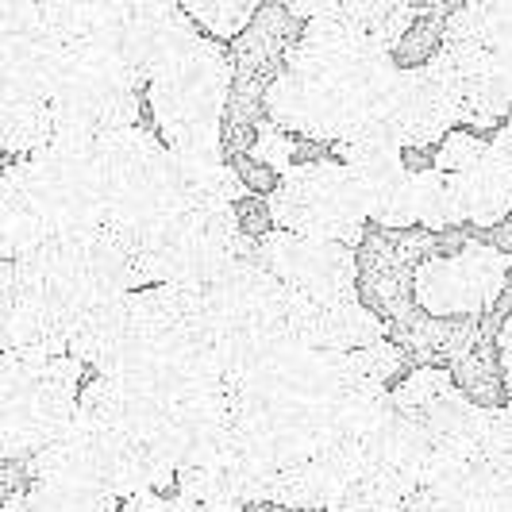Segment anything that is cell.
Here are the masks:
<instances>
[{"label": "cell", "mask_w": 512, "mask_h": 512, "mask_svg": "<svg viewBox=\"0 0 512 512\" xmlns=\"http://www.w3.org/2000/svg\"><path fill=\"white\" fill-rule=\"evenodd\" d=\"M139 289H147V278L128 243L108 228L58 235L24 258H4L0 351L74 355L93 370Z\"/></svg>", "instance_id": "6da1fadb"}, {"label": "cell", "mask_w": 512, "mask_h": 512, "mask_svg": "<svg viewBox=\"0 0 512 512\" xmlns=\"http://www.w3.org/2000/svg\"><path fill=\"white\" fill-rule=\"evenodd\" d=\"M228 389L239 432L278 470L328 447H351L393 393L366 378L351 351H324L297 339H285Z\"/></svg>", "instance_id": "7a4b0ae2"}, {"label": "cell", "mask_w": 512, "mask_h": 512, "mask_svg": "<svg viewBox=\"0 0 512 512\" xmlns=\"http://www.w3.org/2000/svg\"><path fill=\"white\" fill-rule=\"evenodd\" d=\"M397 74L393 51L343 20L305 24L282 74L266 89L270 120L312 143H359L385 135V93ZM397 143V139H393Z\"/></svg>", "instance_id": "3957f363"}, {"label": "cell", "mask_w": 512, "mask_h": 512, "mask_svg": "<svg viewBox=\"0 0 512 512\" xmlns=\"http://www.w3.org/2000/svg\"><path fill=\"white\" fill-rule=\"evenodd\" d=\"M93 374L166 405L228 389L201 297L185 285H147L131 293L124 324Z\"/></svg>", "instance_id": "277c9868"}, {"label": "cell", "mask_w": 512, "mask_h": 512, "mask_svg": "<svg viewBox=\"0 0 512 512\" xmlns=\"http://www.w3.org/2000/svg\"><path fill=\"white\" fill-rule=\"evenodd\" d=\"M104 228L97 143L54 139L8 162L0 178V258H24L58 235Z\"/></svg>", "instance_id": "5b68a950"}, {"label": "cell", "mask_w": 512, "mask_h": 512, "mask_svg": "<svg viewBox=\"0 0 512 512\" xmlns=\"http://www.w3.org/2000/svg\"><path fill=\"white\" fill-rule=\"evenodd\" d=\"M197 297L228 385L255 370L262 359H270L289 339L293 293L258 262L255 251L235 258L228 270H220L212 282L197 289Z\"/></svg>", "instance_id": "8992f818"}, {"label": "cell", "mask_w": 512, "mask_h": 512, "mask_svg": "<svg viewBox=\"0 0 512 512\" xmlns=\"http://www.w3.org/2000/svg\"><path fill=\"white\" fill-rule=\"evenodd\" d=\"M124 243L147 285L201 289L239 255H247L255 239L243 231L239 205L178 201Z\"/></svg>", "instance_id": "52a82bcc"}, {"label": "cell", "mask_w": 512, "mask_h": 512, "mask_svg": "<svg viewBox=\"0 0 512 512\" xmlns=\"http://www.w3.org/2000/svg\"><path fill=\"white\" fill-rule=\"evenodd\" d=\"M85 362L0 351V455L31 462L74 424Z\"/></svg>", "instance_id": "ba28073f"}, {"label": "cell", "mask_w": 512, "mask_h": 512, "mask_svg": "<svg viewBox=\"0 0 512 512\" xmlns=\"http://www.w3.org/2000/svg\"><path fill=\"white\" fill-rule=\"evenodd\" d=\"M35 478H62L77 486L104 489L120 501L174 486V470L154 447L139 443L124 428L77 409L74 424L31 459Z\"/></svg>", "instance_id": "9c48e42d"}, {"label": "cell", "mask_w": 512, "mask_h": 512, "mask_svg": "<svg viewBox=\"0 0 512 512\" xmlns=\"http://www.w3.org/2000/svg\"><path fill=\"white\" fill-rule=\"evenodd\" d=\"M439 54L459 77L474 128L512 120V0H466L447 16Z\"/></svg>", "instance_id": "30bf717a"}, {"label": "cell", "mask_w": 512, "mask_h": 512, "mask_svg": "<svg viewBox=\"0 0 512 512\" xmlns=\"http://www.w3.org/2000/svg\"><path fill=\"white\" fill-rule=\"evenodd\" d=\"M139 77L112 54L74 47L51 89L54 139L101 143L139 124Z\"/></svg>", "instance_id": "8fae6325"}, {"label": "cell", "mask_w": 512, "mask_h": 512, "mask_svg": "<svg viewBox=\"0 0 512 512\" xmlns=\"http://www.w3.org/2000/svg\"><path fill=\"white\" fill-rule=\"evenodd\" d=\"M235 62L216 39H197L147 85L154 124L166 143L216 139L224 135V112L231 108Z\"/></svg>", "instance_id": "7c38bea8"}, {"label": "cell", "mask_w": 512, "mask_h": 512, "mask_svg": "<svg viewBox=\"0 0 512 512\" xmlns=\"http://www.w3.org/2000/svg\"><path fill=\"white\" fill-rule=\"evenodd\" d=\"M104 178V228L131 239L154 224L170 205H178V185L170 166V147L147 128L116 131L97 143Z\"/></svg>", "instance_id": "4fadbf2b"}, {"label": "cell", "mask_w": 512, "mask_h": 512, "mask_svg": "<svg viewBox=\"0 0 512 512\" xmlns=\"http://www.w3.org/2000/svg\"><path fill=\"white\" fill-rule=\"evenodd\" d=\"M270 216L274 228L335 239L347 247H362L370 231V212L362 205V193L343 158H312L293 166L274 185Z\"/></svg>", "instance_id": "5bb4252c"}, {"label": "cell", "mask_w": 512, "mask_h": 512, "mask_svg": "<svg viewBox=\"0 0 512 512\" xmlns=\"http://www.w3.org/2000/svg\"><path fill=\"white\" fill-rule=\"evenodd\" d=\"M432 166L447 178L466 224L501 228L512 216V120L493 139L451 131Z\"/></svg>", "instance_id": "9a60e30c"}, {"label": "cell", "mask_w": 512, "mask_h": 512, "mask_svg": "<svg viewBox=\"0 0 512 512\" xmlns=\"http://www.w3.org/2000/svg\"><path fill=\"white\" fill-rule=\"evenodd\" d=\"M466 120V97L451 62L436 54L424 66H397L385 93V135L405 151L443 143L455 124Z\"/></svg>", "instance_id": "2e32d148"}, {"label": "cell", "mask_w": 512, "mask_h": 512, "mask_svg": "<svg viewBox=\"0 0 512 512\" xmlns=\"http://www.w3.org/2000/svg\"><path fill=\"white\" fill-rule=\"evenodd\" d=\"M509 258L482 243H466L447 258L428 255L416 266L412 297L432 320L439 316H478L489 308L509 278Z\"/></svg>", "instance_id": "e0dca14e"}, {"label": "cell", "mask_w": 512, "mask_h": 512, "mask_svg": "<svg viewBox=\"0 0 512 512\" xmlns=\"http://www.w3.org/2000/svg\"><path fill=\"white\" fill-rule=\"evenodd\" d=\"M255 258L297 297H339L359 285V247L274 228L255 239Z\"/></svg>", "instance_id": "ac0fdd59"}, {"label": "cell", "mask_w": 512, "mask_h": 512, "mask_svg": "<svg viewBox=\"0 0 512 512\" xmlns=\"http://www.w3.org/2000/svg\"><path fill=\"white\" fill-rule=\"evenodd\" d=\"M351 178L359 185L370 224L385 231L416 228V170L405 162V147L393 139H359L339 147Z\"/></svg>", "instance_id": "d6986e66"}, {"label": "cell", "mask_w": 512, "mask_h": 512, "mask_svg": "<svg viewBox=\"0 0 512 512\" xmlns=\"http://www.w3.org/2000/svg\"><path fill=\"white\" fill-rule=\"evenodd\" d=\"M385 335V320L359 293L297 297L289 305V339L324 351H362Z\"/></svg>", "instance_id": "ffe728a7"}, {"label": "cell", "mask_w": 512, "mask_h": 512, "mask_svg": "<svg viewBox=\"0 0 512 512\" xmlns=\"http://www.w3.org/2000/svg\"><path fill=\"white\" fill-rule=\"evenodd\" d=\"M355 478H359L355 455L347 447H328L278 470L274 505H285L293 512H328Z\"/></svg>", "instance_id": "44dd1931"}, {"label": "cell", "mask_w": 512, "mask_h": 512, "mask_svg": "<svg viewBox=\"0 0 512 512\" xmlns=\"http://www.w3.org/2000/svg\"><path fill=\"white\" fill-rule=\"evenodd\" d=\"M20 512H120L124 501L93 486H77L62 478H31L27 489L12 493Z\"/></svg>", "instance_id": "7402d4cb"}, {"label": "cell", "mask_w": 512, "mask_h": 512, "mask_svg": "<svg viewBox=\"0 0 512 512\" xmlns=\"http://www.w3.org/2000/svg\"><path fill=\"white\" fill-rule=\"evenodd\" d=\"M459 224H466V220H462V208L455 201L447 178L439 174L436 166L416 170V228H424L428 235H439V231H451Z\"/></svg>", "instance_id": "603a6c76"}, {"label": "cell", "mask_w": 512, "mask_h": 512, "mask_svg": "<svg viewBox=\"0 0 512 512\" xmlns=\"http://www.w3.org/2000/svg\"><path fill=\"white\" fill-rule=\"evenodd\" d=\"M181 8L216 39H239L262 12V0H181Z\"/></svg>", "instance_id": "cb8c5ba5"}, {"label": "cell", "mask_w": 512, "mask_h": 512, "mask_svg": "<svg viewBox=\"0 0 512 512\" xmlns=\"http://www.w3.org/2000/svg\"><path fill=\"white\" fill-rule=\"evenodd\" d=\"M405 505H409V493L359 474L351 486L339 493V501L328 512H405Z\"/></svg>", "instance_id": "d4e9b609"}, {"label": "cell", "mask_w": 512, "mask_h": 512, "mask_svg": "<svg viewBox=\"0 0 512 512\" xmlns=\"http://www.w3.org/2000/svg\"><path fill=\"white\" fill-rule=\"evenodd\" d=\"M251 154H255L258 162L266 166V170H274L278 178L293 170V154H297V143H293V135L285 128H278L274 120H266V124H258L255 128V143H251Z\"/></svg>", "instance_id": "484cf974"}, {"label": "cell", "mask_w": 512, "mask_h": 512, "mask_svg": "<svg viewBox=\"0 0 512 512\" xmlns=\"http://www.w3.org/2000/svg\"><path fill=\"white\" fill-rule=\"evenodd\" d=\"M170 501H174V512H247L243 505H235V501L208 497V493H189V489H174Z\"/></svg>", "instance_id": "4316f807"}, {"label": "cell", "mask_w": 512, "mask_h": 512, "mask_svg": "<svg viewBox=\"0 0 512 512\" xmlns=\"http://www.w3.org/2000/svg\"><path fill=\"white\" fill-rule=\"evenodd\" d=\"M120 512H174V501H170V493H162V489H151V493L128 497Z\"/></svg>", "instance_id": "83f0119b"}, {"label": "cell", "mask_w": 512, "mask_h": 512, "mask_svg": "<svg viewBox=\"0 0 512 512\" xmlns=\"http://www.w3.org/2000/svg\"><path fill=\"white\" fill-rule=\"evenodd\" d=\"M282 8H289L297 20H305V24H312V20H324L328 12L335 8V0H278Z\"/></svg>", "instance_id": "f1b7e54d"}, {"label": "cell", "mask_w": 512, "mask_h": 512, "mask_svg": "<svg viewBox=\"0 0 512 512\" xmlns=\"http://www.w3.org/2000/svg\"><path fill=\"white\" fill-rule=\"evenodd\" d=\"M497 359H501V378L512 389V316H505V324L497 328Z\"/></svg>", "instance_id": "f546056e"}, {"label": "cell", "mask_w": 512, "mask_h": 512, "mask_svg": "<svg viewBox=\"0 0 512 512\" xmlns=\"http://www.w3.org/2000/svg\"><path fill=\"white\" fill-rule=\"evenodd\" d=\"M416 8H424V12H439V16H451V12H459L466 0H412Z\"/></svg>", "instance_id": "4dcf8cb0"}, {"label": "cell", "mask_w": 512, "mask_h": 512, "mask_svg": "<svg viewBox=\"0 0 512 512\" xmlns=\"http://www.w3.org/2000/svg\"><path fill=\"white\" fill-rule=\"evenodd\" d=\"M0 512H20V509H16V497H12V493H4V509H0Z\"/></svg>", "instance_id": "1f68e13d"}]
</instances>
